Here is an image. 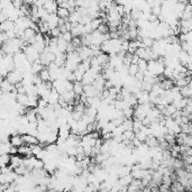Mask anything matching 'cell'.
<instances>
[{"mask_svg":"<svg viewBox=\"0 0 192 192\" xmlns=\"http://www.w3.org/2000/svg\"><path fill=\"white\" fill-rule=\"evenodd\" d=\"M6 79H7L10 83L16 84L17 82L23 81L24 75L19 70H12V71H9L7 74H6Z\"/></svg>","mask_w":192,"mask_h":192,"instance_id":"cell-1","label":"cell"},{"mask_svg":"<svg viewBox=\"0 0 192 192\" xmlns=\"http://www.w3.org/2000/svg\"><path fill=\"white\" fill-rule=\"evenodd\" d=\"M0 88H1V90H2V92H4V93H10V92H15V91H16L15 84L10 83L7 80V79L2 80V82H1V86H0ZM16 92H17V91H16Z\"/></svg>","mask_w":192,"mask_h":192,"instance_id":"cell-2","label":"cell"},{"mask_svg":"<svg viewBox=\"0 0 192 192\" xmlns=\"http://www.w3.org/2000/svg\"><path fill=\"white\" fill-rule=\"evenodd\" d=\"M21 137H23V141H24V144H26V145H36V144H38V138H36L34 135H31V134H24L21 135Z\"/></svg>","mask_w":192,"mask_h":192,"instance_id":"cell-3","label":"cell"},{"mask_svg":"<svg viewBox=\"0 0 192 192\" xmlns=\"http://www.w3.org/2000/svg\"><path fill=\"white\" fill-rule=\"evenodd\" d=\"M47 21V24H48V26H50V28H54V27H57V23H59V17H57V15L55 14V12H53V14H48L46 17V19H45Z\"/></svg>","mask_w":192,"mask_h":192,"instance_id":"cell-4","label":"cell"},{"mask_svg":"<svg viewBox=\"0 0 192 192\" xmlns=\"http://www.w3.org/2000/svg\"><path fill=\"white\" fill-rule=\"evenodd\" d=\"M15 28V21L10 19H6L5 21L0 23V31H12Z\"/></svg>","mask_w":192,"mask_h":192,"instance_id":"cell-5","label":"cell"},{"mask_svg":"<svg viewBox=\"0 0 192 192\" xmlns=\"http://www.w3.org/2000/svg\"><path fill=\"white\" fill-rule=\"evenodd\" d=\"M43 8L48 12V14L56 12V9H57V2H56V0H51V1H48V2H45V4L43 5Z\"/></svg>","mask_w":192,"mask_h":192,"instance_id":"cell-6","label":"cell"},{"mask_svg":"<svg viewBox=\"0 0 192 192\" xmlns=\"http://www.w3.org/2000/svg\"><path fill=\"white\" fill-rule=\"evenodd\" d=\"M158 86H161L163 90H171L174 86V81L170 78H164L161 82L158 83Z\"/></svg>","mask_w":192,"mask_h":192,"instance_id":"cell-7","label":"cell"},{"mask_svg":"<svg viewBox=\"0 0 192 192\" xmlns=\"http://www.w3.org/2000/svg\"><path fill=\"white\" fill-rule=\"evenodd\" d=\"M9 143H10V145L11 146H15V147H19L24 144V141H23V137L18 135V134H14L10 139H9Z\"/></svg>","mask_w":192,"mask_h":192,"instance_id":"cell-8","label":"cell"},{"mask_svg":"<svg viewBox=\"0 0 192 192\" xmlns=\"http://www.w3.org/2000/svg\"><path fill=\"white\" fill-rule=\"evenodd\" d=\"M180 93L183 98H191L192 97V88H191V82H189L187 86L180 88Z\"/></svg>","mask_w":192,"mask_h":192,"instance_id":"cell-9","label":"cell"},{"mask_svg":"<svg viewBox=\"0 0 192 192\" xmlns=\"http://www.w3.org/2000/svg\"><path fill=\"white\" fill-rule=\"evenodd\" d=\"M17 154H20L23 156H31V147L29 145H21L17 147Z\"/></svg>","mask_w":192,"mask_h":192,"instance_id":"cell-10","label":"cell"},{"mask_svg":"<svg viewBox=\"0 0 192 192\" xmlns=\"http://www.w3.org/2000/svg\"><path fill=\"white\" fill-rule=\"evenodd\" d=\"M16 100L21 106L27 107L28 103V94L27 93H17L16 94Z\"/></svg>","mask_w":192,"mask_h":192,"instance_id":"cell-11","label":"cell"},{"mask_svg":"<svg viewBox=\"0 0 192 192\" xmlns=\"http://www.w3.org/2000/svg\"><path fill=\"white\" fill-rule=\"evenodd\" d=\"M56 46H57V48H59V51L61 52V53H67V41H64L61 36L57 37V43H56Z\"/></svg>","mask_w":192,"mask_h":192,"instance_id":"cell-12","label":"cell"},{"mask_svg":"<svg viewBox=\"0 0 192 192\" xmlns=\"http://www.w3.org/2000/svg\"><path fill=\"white\" fill-rule=\"evenodd\" d=\"M9 162H10V155H9V153L0 154V168L8 166Z\"/></svg>","mask_w":192,"mask_h":192,"instance_id":"cell-13","label":"cell"},{"mask_svg":"<svg viewBox=\"0 0 192 192\" xmlns=\"http://www.w3.org/2000/svg\"><path fill=\"white\" fill-rule=\"evenodd\" d=\"M39 78H41V80L43 81V82H46V81H51V76H50V72H48V70H47L46 67H44L42 70L39 71Z\"/></svg>","mask_w":192,"mask_h":192,"instance_id":"cell-14","label":"cell"},{"mask_svg":"<svg viewBox=\"0 0 192 192\" xmlns=\"http://www.w3.org/2000/svg\"><path fill=\"white\" fill-rule=\"evenodd\" d=\"M59 18H67L69 15H70V11H69V9L67 8H63V7H57L56 9V12H55Z\"/></svg>","mask_w":192,"mask_h":192,"instance_id":"cell-15","label":"cell"},{"mask_svg":"<svg viewBox=\"0 0 192 192\" xmlns=\"http://www.w3.org/2000/svg\"><path fill=\"white\" fill-rule=\"evenodd\" d=\"M73 92L75 94H81L83 93V84L81 81H74L73 82Z\"/></svg>","mask_w":192,"mask_h":192,"instance_id":"cell-16","label":"cell"},{"mask_svg":"<svg viewBox=\"0 0 192 192\" xmlns=\"http://www.w3.org/2000/svg\"><path fill=\"white\" fill-rule=\"evenodd\" d=\"M180 129L182 133L185 134H191L192 133V126H191V122H182L180 125Z\"/></svg>","mask_w":192,"mask_h":192,"instance_id":"cell-17","label":"cell"},{"mask_svg":"<svg viewBox=\"0 0 192 192\" xmlns=\"http://www.w3.org/2000/svg\"><path fill=\"white\" fill-rule=\"evenodd\" d=\"M122 139L132 141V139L135 137V133H134L133 129H127V130H124V132H122Z\"/></svg>","mask_w":192,"mask_h":192,"instance_id":"cell-18","label":"cell"},{"mask_svg":"<svg viewBox=\"0 0 192 192\" xmlns=\"http://www.w3.org/2000/svg\"><path fill=\"white\" fill-rule=\"evenodd\" d=\"M141 41H142L143 46H144V47H149V48L152 47V45H153V43H154V39L152 38V37H149V36H145V37H143Z\"/></svg>","mask_w":192,"mask_h":192,"instance_id":"cell-19","label":"cell"},{"mask_svg":"<svg viewBox=\"0 0 192 192\" xmlns=\"http://www.w3.org/2000/svg\"><path fill=\"white\" fill-rule=\"evenodd\" d=\"M122 115L125 118H132L134 116V109L133 107H128L126 106L124 109H122Z\"/></svg>","mask_w":192,"mask_h":192,"instance_id":"cell-20","label":"cell"},{"mask_svg":"<svg viewBox=\"0 0 192 192\" xmlns=\"http://www.w3.org/2000/svg\"><path fill=\"white\" fill-rule=\"evenodd\" d=\"M137 72H138L137 64H130L129 67H128V75H130L132 78H134Z\"/></svg>","mask_w":192,"mask_h":192,"instance_id":"cell-21","label":"cell"},{"mask_svg":"<svg viewBox=\"0 0 192 192\" xmlns=\"http://www.w3.org/2000/svg\"><path fill=\"white\" fill-rule=\"evenodd\" d=\"M137 67H138V70L139 71H146L147 70V61L144 59H139L138 60V63H137Z\"/></svg>","mask_w":192,"mask_h":192,"instance_id":"cell-22","label":"cell"},{"mask_svg":"<svg viewBox=\"0 0 192 192\" xmlns=\"http://www.w3.org/2000/svg\"><path fill=\"white\" fill-rule=\"evenodd\" d=\"M152 86H153V84H152V83L146 82V81H142V83H141V90L147 91V92H149V91L152 90Z\"/></svg>","mask_w":192,"mask_h":192,"instance_id":"cell-23","label":"cell"},{"mask_svg":"<svg viewBox=\"0 0 192 192\" xmlns=\"http://www.w3.org/2000/svg\"><path fill=\"white\" fill-rule=\"evenodd\" d=\"M97 31L99 33H101V34H107V33H109V26L106 25L105 23H102L99 25V27L97 28Z\"/></svg>","mask_w":192,"mask_h":192,"instance_id":"cell-24","label":"cell"},{"mask_svg":"<svg viewBox=\"0 0 192 192\" xmlns=\"http://www.w3.org/2000/svg\"><path fill=\"white\" fill-rule=\"evenodd\" d=\"M61 37H62L64 41H67V43H70L71 41H72V34H71V31H65V33H63L62 35H61Z\"/></svg>","mask_w":192,"mask_h":192,"instance_id":"cell-25","label":"cell"},{"mask_svg":"<svg viewBox=\"0 0 192 192\" xmlns=\"http://www.w3.org/2000/svg\"><path fill=\"white\" fill-rule=\"evenodd\" d=\"M61 35H62V34H61L59 27H54V28H52L51 29V36L52 37H60Z\"/></svg>","mask_w":192,"mask_h":192,"instance_id":"cell-26","label":"cell"},{"mask_svg":"<svg viewBox=\"0 0 192 192\" xmlns=\"http://www.w3.org/2000/svg\"><path fill=\"white\" fill-rule=\"evenodd\" d=\"M183 144L191 147V146H192V136H191V134H188V135H187V137H185L184 143H183Z\"/></svg>","mask_w":192,"mask_h":192,"instance_id":"cell-27","label":"cell"},{"mask_svg":"<svg viewBox=\"0 0 192 192\" xmlns=\"http://www.w3.org/2000/svg\"><path fill=\"white\" fill-rule=\"evenodd\" d=\"M7 19V16L5 15L2 11H0V23H2V21H5V20Z\"/></svg>","mask_w":192,"mask_h":192,"instance_id":"cell-28","label":"cell"}]
</instances>
